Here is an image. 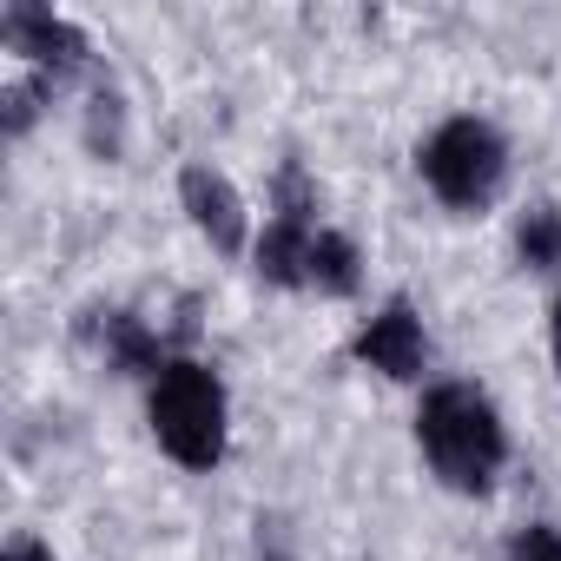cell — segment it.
Masks as SVG:
<instances>
[{
    "label": "cell",
    "instance_id": "1",
    "mask_svg": "<svg viewBox=\"0 0 561 561\" xmlns=\"http://www.w3.org/2000/svg\"><path fill=\"white\" fill-rule=\"evenodd\" d=\"M410 449L423 476L456 502H489L515 462L508 410L476 377H436L410 403Z\"/></svg>",
    "mask_w": 561,
    "mask_h": 561
},
{
    "label": "cell",
    "instance_id": "2",
    "mask_svg": "<svg viewBox=\"0 0 561 561\" xmlns=\"http://www.w3.org/2000/svg\"><path fill=\"white\" fill-rule=\"evenodd\" d=\"M410 172L423 185V198L443 211V218H495L508 205V185H515V139L495 113L482 106H456L443 119H430L410 146Z\"/></svg>",
    "mask_w": 561,
    "mask_h": 561
},
{
    "label": "cell",
    "instance_id": "3",
    "mask_svg": "<svg viewBox=\"0 0 561 561\" xmlns=\"http://www.w3.org/2000/svg\"><path fill=\"white\" fill-rule=\"evenodd\" d=\"M139 410H146V436L152 449L179 469V476H218L225 456H231V383L225 370L205 357V351H172L146 390H139Z\"/></svg>",
    "mask_w": 561,
    "mask_h": 561
},
{
    "label": "cell",
    "instance_id": "4",
    "mask_svg": "<svg viewBox=\"0 0 561 561\" xmlns=\"http://www.w3.org/2000/svg\"><path fill=\"white\" fill-rule=\"evenodd\" d=\"M344 357H351L364 377H377V383H390V390H410V397L443 377V370H436L430 318H423V305H416L410 291H383L377 305H364V318L351 324Z\"/></svg>",
    "mask_w": 561,
    "mask_h": 561
},
{
    "label": "cell",
    "instance_id": "5",
    "mask_svg": "<svg viewBox=\"0 0 561 561\" xmlns=\"http://www.w3.org/2000/svg\"><path fill=\"white\" fill-rule=\"evenodd\" d=\"M0 47L14 54V73H41L60 93L100 80L93 34L73 14L47 8V0H8V8H0Z\"/></svg>",
    "mask_w": 561,
    "mask_h": 561
},
{
    "label": "cell",
    "instance_id": "6",
    "mask_svg": "<svg viewBox=\"0 0 561 561\" xmlns=\"http://www.w3.org/2000/svg\"><path fill=\"white\" fill-rule=\"evenodd\" d=\"M172 198H179L192 238H198L218 264H244V257H251V244H257V218H264V211L251 205V192H244L218 159H205V152L179 159V172H172Z\"/></svg>",
    "mask_w": 561,
    "mask_h": 561
},
{
    "label": "cell",
    "instance_id": "7",
    "mask_svg": "<svg viewBox=\"0 0 561 561\" xmlns=\"http://www.w3.org/2000/svg\"><path fill=\"white\" fill-rule=\"evenodd\" d=\"M73 337L100 357V370H113L119 383H139L146 390V377L172 357V351H192V344H179V337H165L146 311H133V305H93L80 324H73Z\"/></svg>",
    "mask_w": 561,
    "mask_h": 561
},
{
    "label": "cell",
    "instance_id": "8",
    "mask_svg": "<svg viewBox=\"0 0 561 561\" xmlns=\"http://www.w3.org/2000/svg\"><path fill=\"white\" fill-rule=\"evenodd\" d=\"M364 291H370V251H364V238L351 225L324 218L318 238H311V251H305L298 298H311V305H357Z\"/></svg>",
    "mask_w": 561,
    "mask_h": 561
},
{
    "label": "cell",
    "instance_id": "9",
    "mask_svg": "<svg viewBox=\"0 0 561 561\" xmlns=\"http://www.w3.org/2000/svg\"><path fill=\"white\" fill-rule=\"evenodd\" d=\"M508 257L522 277L561 285V198H528L508 218Z\"/></svg>",
    "mask_w": 561,
    "mask_h": 561
},
{
    "label": "cell",
    "instance_id": "10",
    "mask_svg": "<svg viewBox=\"0 0 561 561\" xmlns=\"http://www.w3.org/2000/svg\"><path fill=\"white\" fill-rule=\"evenodd\" d=\"M80 146L100 165H126V152H133V106H126L113 73H100L80 100Z\"/></svg>",
    "mask_w": 561,
    "mask_h": 561
},
{
    "label": "cell",
    "instance_id": "11",
    "mask_svg": "<svg viewBox=\"0 0 561 561\" xmlns=\"http://www.w3.org/2000/svg\"><path fill=\"white\" fill-rule=\"evenodd\" d=\"M54 100H60V87H47L41 73H8V87H0V133H8V146H21L47 119Z\"/></svg>",
    "mask_w": 561,
    "mask_h": 561
},
{
    "label": "cell",
    "instance_id": "12",
    "mask_svg": "<svg viewBox=\"0 0 561 561\" xmlns=\"http://www.w3.org/2000/svg\"><path fill=\"white\" fill-rule=\"evenodd\" d=\"M502 561H561V522H548V515L515 522L502 541Z\"/></svg>",
    "mask_w": 561,
    "mask_h": 561
},
{
    "label": "cell",
    "instance_id": "13",
    "mask_svg": "<svg viewBox=\"0 0 561 561\" xmlns=\"http://www.w3.org/2000/svg\"><path fill=\"white\" fill-rule=\"evenodd\" d=\"M0 561H60V548L41 528H14L8 541H0Z\"/></svg>",
    "mask_w": 561,
    "mask_h": 561
},
{
    "label": "cell",
    "instance_id": "14",
    "mask_svg": "<svg viewBox=\"0 0 561 561\" xmlns=\"http://www.w3.org/2000/svg\"><path fill=\"white\" fill-rule=\"evenodd\" d=\"M548 370H554V383H561V285L548 291Z\"/></svg>",
    "mask_w": 561,
    "mask_h": 561
}]
</instances>
